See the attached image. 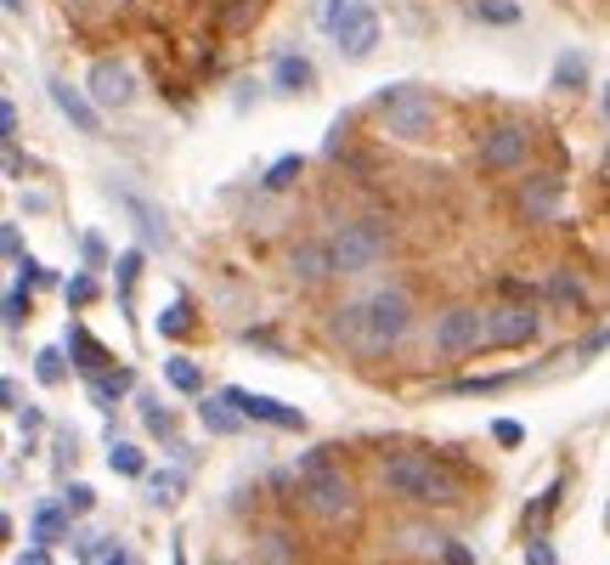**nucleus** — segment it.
Returning a JSON list of instances; mask_svg holds the SVG:
<instances>
[{
	"mask_svg": "<svg viewBox=\"0 0 610 565\" xmlns=\"http://www.w3.org/2000/svg\"><path fill=\"white\" fill-rule=\"evenodd\" d=\"M413 328V300L402 289H373L351 306H340L334 317H328V334H334L356 362H379L390 356Z\"/></svg>",
	"mask_w": 610,
	"mask_h": 565,
	"instance_id": "f257e3e1",
	"label": "nucleus"
},
{
	"mask_svg": "<svg viewBox=\"0 0 610 565\" xmlns=\"http://www.w3.org/2000/svg\"><path fill=\"white\" fill-rule=\"evenodd\" d=\"M385 487L402 498V503H418V509H452L463 503V481L441 458H425V452H390L385 458Z\"/></svg>",
	"mask_w": 610,
	"mask_h": 565,
	"instance_id": "f03ea898",
	"label": "nucleus"
},
{
	"mask_svg": "<svg viewBox=\"0 0 610 565\" xmlns=\"http://www.w3.org/2000/svg\"><path fill=\"white\" fill-rule=\"evenodd\" d=\"M300 509L311 514V521H328V526L351 521L356 481H351L328 452H306V458H300Z\"/></svg>",
	"mask_w": 610,
	"mask_h": 565,
	"instance_id": "7ed1b4c3",
	"label": "nucleus"
},
{
	"mask_svg": "<svg viewBox=\"0 0 610 565\" xmlns=\"http://www.w3.org/2000/svg\"><path fill=\"white\" fill-rule=\"evenodd\" d=\"M390 249V226L385 221H351L340 232H328V260H334V277H356L373 260H385Z\"/></svg>",
	"mask_w": 610,
	"mask_h": 565,
	"instance_id": "20e7f679",
	"label": "nucleus"
},
{
	"mask_svg": "<svg viewBox=\"0 0 610 565\" xmlns=\"http://www.w3.org/2000/svg\"><path fill=\"white\" fill-rule=\"evenodd\" d=\"M430 345H436V356H447V362L481 351V345H486V317H481L475 306H447V311L430 322Z\"/></svg>",
	"mask_w": 610,
	"mask_h": 565,
	"instance_id": "39448f33",
	"label": "nucleus"
},
{
	"mask_svg": "<svg viewBox=\"0 0 610 565\" xmlns=\"http://www.w3.org/2000/svg\"><path fill=\"white\" fill-rule=\"evenodd\" d=\"M543 334V317L532 300H503L492 317H486V345L497 351H514V345H532Z\"/></svg>",
	"mask_w": 610,
	"mask_h": 565,
	"instance_id": "423d86ee",
	"label": "nucleus"
},
{
	"mask_svg": "<svg viewBox=\"0 0 610 565\" xmlns=\"http://www.w3.org/2000/svg\"><path fill=\"white\" fill-rule=\"evenodd\" d=\"M379 114H385L390 136H425V130L436 125V108H430V97H425V90H407V85H390V90H379Z\"/></svg>",
	"mask_w": 610,
	"mask_h": 565,
	"instance_id": "0eeeda50",
	"label": "nucleus"
},
{
	"mask_svg": "<svg viewBox=\"0 0 610 565\" xmlns=\"http://www.w3.org/2000/svg\"><path fill=\"white\" fill-rule=\"evenodd\" d=\"M526 153H532V136H526L521 125H492V130H486V141H481V164H486V170H497V175L521 170V164H526Z\"/></svg>",
	"mask_w": 610,
	"mask_h": 565,
	"instance_id": "6e6552de",
	"label": "nucleus"
},
{
	"mask_svg": "<svg viewBox=\"0 0 610 565\" xmlns=\"http://www.w3.org/2000/svg\"><path fill=\"white\" fill-rule=\"evenodd\" d=\"M85 97L97 103V108H125L136 97V74L125 63H97V68H90V79H85Z\"/></svg>",
	"mask_w": 610,
	"mask_h": 565,
	"instance_id": "1a4fd4ad",
	"label": "nucleus"
},
{
	"mask_svg": "<svg viewBox=\"0 0 610 565\" xmlns=\"http://www.w3.org/2000/svg\"><path fill=\"white\" fill-rule=\"evenodd\" d=\"M514 210H521V221H532V226L554 221V210H559V175H526L521 186H514Z\"/></svg>",
	"mask_w": 610,
	"mask_h": 565,
	"instance_id": "9d476101",
	"label": "nucleus"
},
{
	"mask_svg": "<svg viewBox=\"0 0 610 565\" xmlns=\"http://www.w3.org/2000/svg\"><path fill=\"white\" fill-rule=\"evenodd\" d=\"M226 396H232V407H238V413H249L260 424H277V430H306V413L289 407V402H271V396H255V391H238V385H232Z\"/></svg>",
	"mask_w": 610,
	"mask_h": 565,
	"instance_id": "9b49d317",
	"label": "nucleus"
},
{
	"mask_svg": "<svg viewBox=\"0 0 610 565\" xmlns=\"http://www.w3.org/2000/svg\"><path fill=\"white\" fill-rule=\"evenodd\" d=\"M340 52L356 63V57H367L373 52V40H379V18H373V7H351V18L340 23Z\"/></svg>",
	"mask_w": 610,
	"mask_h": 565,
	"instance_id": "f8f14e48",
	"label": "nucleus"
},
{
	"mask_svg": "<svg viewBox=\"0 0 610 565\" xmlns=\"http://www.w3.org/2000/svg\"><path fill=\"white\" fill-rule=\"evenodd\" d=\"M119 204L130 210L136 226H142V244H148L153 255H164V249H170V226H164V215H159L148 199H136V193H119Z\"/></svg>",
	"mask_w": 610,
	"mask_h": 565,
	"instance_id": "ddd939ff",
	"label": "nucleus"
},
{
	"mask_svg": "<svg viewBox=\"0 0 610 565\" xmlns=\"http://www.w3.org/2000/svg\"><path fill=\"white\" fill-rule=\"evenodd\" d=\"M52 103L63 108V119H68L74 130H85V136H97V103H90V97H85V90H74V85L52 79Z\"/></svg>",
	"mask_w": 610,
	"mask_h": 565,
	"instance_id": "4468645a",
	"label": "nucleus"
},
{
	"mask_svg": "<svg viewBox=\"0 0 610 565\" xmlns=\"http://www.w3.org/2000/svg\"><path fill=\"white\" fill-rule=\"evenodd\" d=\"M199 424H204V430H210V436H238V424H244V413H238V407H232V396L221 391V396H204V402H199Z\"/></svg>",
	"mask_w": 610,
	"mask_h": 565,
	"instance_id": "2eb2a0df",
	"label": "nucleus"
},
{
	"mask_svg": "<svg viewBox=\"0 0 610 565\" xmlns=\"http://www.w3.org/2000/svg\"><path fill=\"white\" fill-rule=\"evenodd\" d=\"M289 271H295L300 282H322V277H334V260H328V238H322V244H300V249L289 255Z\"/></svg>",
	"mask_w": 610,
	"mask_h": 565,
	"instance_id": "dca6fc26",
	"label": "nucleus"
},
{
	"mask_svg": "<svg viewBox=\"0 0 610 565\" xmlns=\"http://www.w3.org/2000/svg\"><path fill=\"white\" fill-rule=\"evenodd\" d=\"M469 12H475V23H486V29H514L521 23V0H469Z\"/></svg>",
	"mask_w": 610,
	"mask_h": 565,
	"instance_id": "f3484780",
	"label": "nucleus"
},
{
	"mask_svg": "<svg viewBox=\"0 0 610 565\" xmlns=\"http://www.w3.org/2000/svg\"><path fill=\"white\" fill-rule=\"evenodd\" d=\"M164 380H170V391H181V396H199V391H204V367H199L193 356H170V362H164Z\"/></svg>",
	"mask_w": 610,
	"mask_h": 565,
	"instance_id": "a211bd4d",
	"label": "nucleus"
},
{
	"mask_svg": "<svg viewBox=\"0 0 610 565\" xmlns=\"http://www.w3.org/2000/svg\"><path fill=\"white\" fill-rule=\"evenodd\" d=\"M63 537H68V509H57V503L34 509V543L52 548V543H63Z\"/></svg>",
	"mask_w": 610,
	"mask_h": 565,
	"instance_id": "6ab92c4d",
	"label": "nucleus"
},
{
	"mask_svg": "<svg viewBox=\"0 0 610 565\" xmlns=\"http://www.w3.org/2000/svg\"><path fill=\"white\" fill-rule=\"evenodd\" d=\"M34 380H40V385H63V380H68V351L45 345V351L34 356Z\"/></svg>",
	"mask_w": 610,
	"mask_h": 565,
	"instance_id": "aec40b11",
	"label": "nucleus"
},
{
	"mask_svg": "<svg viewBox=\"0 0 610 565\" xmlns=\"http://www.w3.org/2000/svg\"><path fill=\"white\" fill-rule=\"evenodd\" d=\"M108 463H114V476H125V481H142L148 476V452L142 447H125V441L108 452Z\"/></svg>",
	"mask_w": 610,
	"mask_h": 565,
	"instance_id": "412c9836",
	"label": "nucleus"
},
{
	"mask_svg": "<svg viewBox=\"0 0 610 565\" xmlns=\"http://www.w3.org/2000/svg\"><path fill=\"white\" fill-rule=\"evenodd\" d=\"M295 548H300V543H295L289 532H277V526L260 532V559H266V565H295Z\"/></svg>",
	"mask_w": 610,
	"mask_h": 565,
	"instance_id": "4be33fe9",
	"label": "nucleus"
},
{
	"mask_svg": "<svg viewBox=\"0 0 610 565\" xmlns=\"http://www.w3.org/2000/svg\"><path fill=\"white\" fill-rule=\"evenodd\" d=\"M311 85V63L306 57H283L277 63V90H283V97H295V90H306Z\"/></svg>",
	"mask_w": 610,
	"mask_h": 565,
	"instance_id": "5701e85b",
	"label": "nucleus"
},
{
	"mask_svg": "<svg viewBox=\"0 0 610 565\" xmlns=\"http://www.w3.org/2000/svg\"><path fill=\"white\" fill-rule=\"evenodd\" d=\"M68 356H74L79 367H108V351H103L97 340H90V334H79V328L68 334Z\"/></svg>",
	"mask_w": 610,
	"mask_h": 565,
	"instance_id": "b1692460",
	"label": "nucleus"
},
{
	"mask_svg": "<svg viewBox=\"0 0 610 565\" xmlns=\"http://www.w3.org/2000/svg\"><path fill=\"white\" fill-rule=\"evenodd\" d=\"M351 18V7L345 0H311V23L317 29H328V34H340V23Z\"/></svg>",
	"mask_w": 610,
	"mask_h": 565,
	"instance_id": "393cba45",
	"label": "nucleus"
},
{
	"mask_svg": "<svg viewBox=\"0 0 610 565\" xmlns=\"http://www.w3.org/2000/svg\"><path fill=\"white\" fill-rule=\"evenodd\" d=\"M186 328H193V306H186V300H175V306H164V311H159V334L181 340Z\"/></svg>",
	"mask_w": 610,
	"mask_h": 565,
	"instance_id": "a878e982",
	"label": "nucleus"
},
{
	"mask_svg": "<svg viewBox=\"0 0 610 565\" xmlns=\"http://www.w3.org/2000/svg\"><path fill=\"white\" fill-rule=\"evenodd\" d=\"M543 300H554V306H577L582 295H577V282H571L566 271H554V277L543 282Z\"/></svg>",
	"mask_w": 610,
	"mask_h": 565,
	"instance_id": "bb28decb",
	"label": "nucleus"
},
{
	"mask_svg": "<svg viewBox=\"0 0 610 565\" xmlns=\"http://www.w3.org/2000/svg\"><path fill=\"white\" fill-rule=\"evenodd\" d=\"M300 170H306V159H277V164L266 170V193H283V186H289Z\"/></svg>",
	"mask_w": 610,
	"mask_h": 565,
	"instance_id": "cd10ccee",
	"label": "nucleus"
},
{
	"mask_svg": "<svg viewBox=\"0 0 610 565\" xmlns=\"http://www.w3.org/2000/svg\"><path fill=\"white\" fill-rule=\"evenodd\" d=\"M136 413L148 418V430H153V436H164V441H170V413H164L153 396H136Z\"/></svg>",
	"mask_w": 610,
	"mask_h": 565,
	"instance_id": "c85d7f7f",
	"label": "nucleus"
},
{
	"mask_svg": "<svg viewBox=\"0 0 610 565\" xmlns=\"http://www.w3.org/2000/svg\"><path fill=\"white\" fill-rule=\"evenodd\" d=\"M142 249H125L119 260H114V277H119V295H130V282H136V271H142Z\"/></svg>",
	"mask_w": 610,
	"mask_h": 565,
	"instance_id": "c756f323",
	"label": "nucleus"
},
{
	"mask_svg": "<svg viewBox=\"0 0 610 565\" xmlns=\"http://www.w3.org/2000/svg\"><path fill=\"white\" fill-rule=\"evenodd\" d=\"M0 317H7V328H23V317H29V282H18V289L7 295V306H0Z\"/></svg>",
	"mask_w": 610,
	"mask_h": 565,
	"instance_id": "7c9ffc66",
	"label": "nucleus"
},
{
	"mask_svg": "<svg viewBox=\"0 0 610 565\" xmlns=\"http://www.w3.org/2000/svg\"><path fill=\"white\" fill-rule=\"evenodd\" d=\"M492 441H503V447H521V441H526V430H521L514 418H497V424H492Z\"/></svg>",
	"mask_w": 610,
	"mask_h": 565,
	"instance_id": "2f4dec72",
	"label": "nucleus"
},
{
	"mask_svg": "<svg viewBox=\"0 0 610 565\" xmlns=\"http://www.w3.org/2000/svg\"><path fill=\"white\" fill-rule=\"evenodd\" d=\"M554 85H566V90L582 85V57H566V63H559V68H554Z\"/></svg>",
	"mask_w": 610,
	"mask_h": 565,
	"instance_id": "473e14b6",
	"label": "nucleus"
},
{
	"mask_svg": "<svg viewBox=\"0 0 610 565\" xmlns=\"http://www.w3.org/2000/svg\"><path fill=\"white\" fill-rule=\"evenodd\" d=\"M68 509H74V514H85V509H97V492H90L85 481H74V487H68Z\"/></svg>",
	"mask_w": 610,
	"mask_h": 565,
	"instance_id": "72a5a7b5",
	"label": "nucleus"
},
{
	"mask_svg": "<svg viewBox=\"0 0 610 565\" xmlns=\"http://www.w3.org/2000/svg\"><path fill=\"white\" fill-rule=\"evenodd\" d=\"M0 255H7V260H23V238H18V226H0Z\"/></svg>",
	"mask_w": 610,
	"mask_h": 565,
	"instance_id": "f704fd0d",
	"label": "nucleus"
},
{
	"mask_svg": "<svg viewBox=\"0 0 610 565\" xmlns=\"http://www.w3.org/2000/svg\"><path fill=\"white\" fill-rule=\"evenodd\" d=\"M148 492H153V503L164 509V503L175 498V476H153V481H148Z\"/></svg>",
	"mask_w": 610,
	"mask_h": 565,
	"instance_id": "c9c22d12",
	"label": "nucleus"
},
{
	"mask_svg": "<svg viewBox=\"0 0 610 565\" xmlns=\"http://www.w3.org/2000/svg\"><path fill=\"white\" fill-rule=\"evenodd\" d=\"M85 260L90 266H108V244L97 238V232H85Z\"/></svg>",
	"mask_w": 610,
	"mask_h": 565,
	"instance_id": "e433bc0d",
	"label": "nucleus"
},
{
	"mask_svg": "<svg viewBox=\"0 0 610 565\" xmlns=\"http://www.w3.org/2000/svg\"><path fill=\"white\" fill-rule=\"evenodd\" d=\"M90 295H97V282H90V277H74V282H68V306H85Z\"/></svg>",
	"mask_w": 610,
	"mask_h": 565,
	"instance_id": "4c0bfd02",
	"label": "nucleus"
},
{
	"mask_svg": "<svg viewBox=\"0 0 610 565\" xmlns=\"http://www.w3.org/2000/svg\"><path fill=\"white\" fill-rule=\"evenodd\" d=\"M12 130H18V108L7 97V103H0V136H7V148H12Z\"/></svg>",
	"mask_w": 610,
	"mask_h": 565,
	"instance_id": "58836bf2",
	"label": "nucleus"
},
{
	"mask_svg": "<svg viewBox=\"0 0 610 565\" xmlns=\"http://www.w3.org/2000/svg\"><path fill=\"white\" fill-rule=\"evenodd\" d=\"M441 559H447V565H475V554H469L463 543H441Z\"/></svg>",
	"mask_w": 610,
	"mask_h": 565,
	"instance_id": "ea45409f",
	"label": "nucleus"
},
{
	"mask_svg": "<svg viewBox=\"0 0 610 565\" xmlns=\"http://www.w3.org/2000/svg\"><path fill=\"white\" fill-rule=\"evenodd\" d=\"M221 23L232 29V23H249V0H232V7L221 12Z\"/></svg>",
	"mask_w": 610,
	"mask_h": 565,
	"instance_id": "a19ab883",
	"label": "nucleus"
},
{
	"mask_svg": "<svg viewBox=\"0 0 610 565\" xmlns=\"http://www.w3.org/2000/svg\"><path fill=\"white\" fill-rule=\"evenodd\" d=\"M526 565H559V559H554V548L537 537V543H532V554H526Z\"/></svg>",
	"mask_w": 610,
	"mask_h": 565,
	"instance_id": "79ce46f5",
	"label": "nucleus"
},
{
	"mask_svg": "<svg viewBox=\"0 0 610 565\" xmlns=\"http://www.w3.org/2000/svg\"><path fill=\"white\" fill-rule=\"evenodd\" d=\"M18 565H52V548H29Z\"/></svg>",
	"mask_w": 610,
	"mask_h": 565,
	"instance_id": "37998d69",
	"label": "nucleus"
},
{
	"mask_svg": "<svg viewBox=\"0 0 610 565\" xmlns=\"http://www.w3.org/2000/svg\"><path fill=\"white\" fill-rule=\"evenodd\" d=\"M103 565H130V554H125V548H119V543H114V548H108V559H103Z\"/></svg>",
	"mask_w": 610,
	"mask_h": 565,
	"instance_id": "c03bdc74",
	"label": "nucleus"
},
{
	"mask_svg": "<svg viewBox=\"0 0 610 565\" xmlns=\"http://www.w3.org/2000/svg\"><path fill=\"white\" fill-rule=\"evenodd\" d=\"M0 7H7V12H23V0H0Z\"/></svg>",
	"mask_w": 610,
	"mask_h": 565,
	"instance_id": "a18cd8bd",
	"label": "nucleus"
}]
</instances>
